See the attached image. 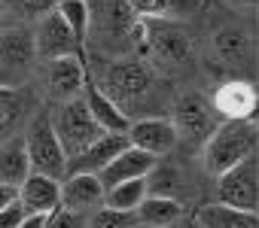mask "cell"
<instances>
[{
	"instance_id": "obj_1",
	"label": "cell",
	"mask_w": 259,
	"mask_h": 228,
	"mask_svg": "<svg viewBox=\"0 0 259 228\" xmlns=\"http://www.w3.org/2000/svg\"><path fill=\"white\" fill-rule=\"evenodd\" d=\"M89 4V37L85 49L95 46L107 58L135 55L141 16L125 0H85Z\"/></svg>"
},
{
	"instance_id": "obj_2",
	"label": "cell",
	"mask_w": 259,
	"mask_h": 228,
	"mask_svg": "<svg viewBox=\"0 0 259 228\" xmlns=\"http://www.w3.org/2000/svg\"><path fill=\"white\" fill-rule=\"evenodd\" d=\"M135 52L150 67L171 70V67H180L192 58V37L171 16H150V19L141 16Z\"/></svg>"
},
{
	"instance_id": "obj_3",
	"label": "cell",
	"mask_w": 259,
	"mask_h": 228,
	"mask_svg": "<svg viewBox=\"0 0 259 228\" xmlns=\"http://www.w3.org/2000/svg\"><path fill=\"white\" fill-rule=\"evenodd\" d=\"M92 76V73H89ZM153 67L138 58V55H119V58H104V67L92 76V82L125 112L135 103H141L150 88H153Z\"/></svg>"
},
{
	"instance_id": "obj_4",
	"label": "cell",
	"mask_w": 259,
	"mask_h": 228,
	"mask_svg": "<svg viewBox=\"0 0 259 228\" xmlns=\"http://www.w3.org/2000/svg\"><path fill=\"white\" fill-rule=\"evenodd\" d=\"M253 152H256V119H220V125L201 143V164L210 177H217Z\"/></svg>"
},
{
	"instance_id": "obj_5",
	"label": "cell",
	"mask_w": 259,
	"mask_h": 228,
	"mask_svg": "<svg viewBox=\"0 0 259 228\" xmlns=\"http://www.w3.org/2000/svg\"><path fill=\"white\" fill-rule=\"evenodd\" d=\"M22 140H25V152H28L31 174H46L52 180H61L67 174V155H64V149L58 143V134L52 128L49 109L34 112V119L28 122Z\"/></svg>"
},
{
	"instance_id": "obj_6",
	"label": "cell",
	"mask_w": 259,
	"mask_h": 228,
	"mask_svg": "<svg viewBox=\"0 0 259 228\" xmlns=\"http://www.w3.org/2000/svg\"><path fill=\"white\" fill-rule=\"evenodd\" d=\"M37 70V52L31 28L16 25L0 31V88L22 91Z\"/></svg>"
},
{
	"instance_id": "obj_7",
	"label": "cell",
	"mask_w": 259,
	"mask_h": 228,
	"mask_svg": "<svg viewBox=\"0 0 259 228\" xmlns=\"http://www.w3.org/2000/svg\"><path fill=\"white\" fill-rule=\"evenodd\" d=\"M49 119H52V128H55L58 143H61V149H64L67 158H73V155L82 152L98 134H104L101 125L92 119V112H89L82 94L73 97V100L55 103V109L49 112Z\"/></svg>"
},
{
	"instance_id": "obj_8",
	"label": "cell",
	"mask_w": 259,
	"mask_h": 228,
	"mask_svg": "<svg viewBox=\"0 0 259 228\" xmlns=\"http://www.w3.org/2000/svg\"><path fill=\"white\" fill-rule=\"evenodd\" d=\"M220 204L238 207V210H256L259 207V167H256V152L232 164L229 170L217 174V189H213Z\"/></svg>"
},
{
	"instance_id": "obj_9",
	"label": "cell",
	"mask_w": 259,
	"mask_h": 228,
	"mask_svg": "<svg viewBox=\"0 0 259 228\" xmlns=\"http://www.w3.org/2000/svg\"><path fill=\"white\" fill-rule=\"evenodd\" d=\"M174 128H177V140L189 143V146H201L210 131L220 125V116L213 112L210 100L189 91V94H180L177 103H174V116H171Z\"/></svg>"
},
{
	"instance_id": "obj_10",
	"label": "cell",
	"mask_w": 259,
	"mask_h": 228,
	"mask_svg": "<svg viewBox=\"0 0 259 228\" xmlns=\"http://www.w3.org/2000/svg\"><path fill=\"white\" fill-rule=\"evenodd\" d=\"M34 52L37 61H52V58H64V55H79L85 58V49L76 43V37L70 34V28L64 25V19L52 10L49 16L34 22Z\"/></svg>"
},
{
	"instance_id": "obj_11",
	"label": "cell",
	"mask_w": 259,
	"mask_h": 228,
	"mask_svg": "<svg viewBox=\"0 0 259 228\" xmlns=\"http://www.w3.org/2000/svg\"><path fill=\"white\" fill-rule=\"evenodd\" d=\"M89 76V61L79 55H64V58H52L46 67V94L52 97V103H64L82 94Z\"/></svg>"
},
{
	"instance_id": "obj_12",
	"label": "cell",
	"mask_w": 259,
	"mask_h": 228,
	"mask_svg": "<svg viewBox=\"0 0 259 228\" xmlns=\"http://www.w3.org/2000/svg\"><path fill=\"white\" fill-rule=\"evenodd\" d=\"M128 143L156 155V158H165L168 152L177 149V128L171 119L165 116H147V119H138V122H128Z\"/></svg>"
},
{
	"instance_id": "obj_13",
	"label": "cell",
	"mask_w": 259,
	"mask_h": 228,
	"mask_svg": "<svg viewBox=\"0 0 259 228\" xmlns=\"http://www.w3.org/2000/svg\"><path fill=\"white\" fill-rule=\"evenodd\" d=\"M58 204L82 216L98 210L104 204V186L98 174H64L58 183Z\"/></svg>"
},
{
	"instance_id": "obj_14",
	"label": "cell",
	"mask_w": 259,
	"mask_h": 228,
	"mask_svg": "<svg viewBox=\"0 0 259 228\" xmlns=\"http://www.w3.org/2000/svg\"><path fill=\"white\" fill-rule=\"evenodd\" d=\"M128 146V134L125 131H104L98 134L82 152H76L73 158H67V174H98L107 161H113L122 149Z\"/></svg>"
},
{
	"instance_id": "obj_15",
	"label": "cell",
	"mask_w": 259,
	"mask_h": 228,
	"mask_svg": "<svg viewBox=\"0 0 259 228\" xmlns=\"http://www.w3.org/2000/svg\"><path fill=\"white\" fill-rule=\"evenodd\" d=\"M210 106L220 119H253L256 112V88L244 79H229L223 82L213 97Z\"/></svg>"
},
{
	"instance_id": "obj_16",
	"label": "cell",
	"mask_w": 259,
	"mask_h": 228,
	"mask_svg": "<svg viewBox=\"0 0 259 228\" xmlns=\"http://www.w3.org/2000/svg\"><path fill=\"white\" fill-rule=\"evenodd\" d=\"M153 164H156V155H150V152H144V149H138V146L128 143V146L113 158V161H107V164L98 170V180H101V186H104V189H110V186L125 183V180L147 177Z\"/></svg>"
},
{
	"instance_id": "obj_17",
	"label": "cell",
	"mask_w": 259,
	"mask_h": 228,
	"mask_svg": "<svg viewBox=\"0 0 259 228\" xmlns=\"http://www.w3.org/2000/svg\"><path fill=\"white\" fill-rule=\"evenodd\" d=\"M210 52L223 67H250L253 40L241 25H226L210 37Z\"/></svg>"
},
{
	"instance_id": "obj_18",
	"label": "cell",
	"mask_w": 259,
	"mask_h": 228,
	"mask_svg": "<svg viewBox=\"0 0 259 228\" xmlns=\"http://www.w3.org/2000/svg\"><path fill=\"white\" fill-rule=\"evenodd\" d=\"M58 183L46 174H28L19 186H16V201L22 204L25 213H40L46 216L49 210L58 207Z\"/></svg>"
},
{
	"instance_id": "obj_19",
	"label": "cell",
	"mask_w": 259,
	"mask_h": 228,
	"mask_svg": "<svg viewBox=\"0 0 259 228\" xmlns=\"http://www.w3.org/2000/svg\"><path fill=\"white\" fill-rule=\"evenodd\" d=\"M82 100H85V106H89V112H92V119L101 125V131H128V119L125 112L92 82V76H85V85H82Z\"/></svg>"
},
{
	"instance_id": "obj_20",
	"label": "cell",
	"mask_w": 259,
	"mask_h": 228,
	"mask_svg": "<svg viewBox=\"0 0 259 228\" xmlns=\"http://www.w3.org/2000/svg\"><path fill=\"white\" fill-rule=\"evenodd\" d=\"M198 228H259V216L256 210H238L229 204H204L195 213Z\"/></svg>"
},
{
	"instance_id": "obj_21",
	"label": "cell",
	"mask_w": 259,
	"mask_h": 228,
	"mask_svg": "<svg viewBox=\"0 0 259 228\" xmlns=\"http://www.w3.org/2000/svg\"><path fill=\"white\" fill-rule=\"evenodd\" d=\"M138 225H150V228H171L183 219V204L180 198H165V195H147L138 210Z\"/></svg>"
},
{
	"instance_id": "obj_22",
	"label": "cell",
	"mask_w": 259,
	"mask_h": 228,
	"mask_svg": "<svg viewBox=\"0 0 259 228\" xmlns=\"http://www.w3.org/2000/svg\"><path fill=\"white\" fill-rule=\"evenodd\" d=\"M28 174H31V167H28V152H25L22 134L4 137L0 140V183L4 186H19Z\"/></svg>"
},
{
	"instance_id": "obj_23",
	"label": "cell",
	"mask_w": 259,
	"mask_h": 228,
	"mask_svg": "<svg viewBox=\"0 0 259 228\" xmlns=\"http://www.w3.org/2000/svg\"><path fill=\"white\" fill-rule=\"evenodd\" d=\"M138 16H192L204 7V0H125Z\"/></svg>"
},
{
	"instance_id": "obj_24",
	"label": "cell",
	"mask_w": 259,
	"mask_h": 228,
	"mask_svg": "<svg viewBox=\"0 0 259 228\" xmlns=\"http://www.w3.org/2000/svg\"><path fill=\"white\" fill-rule=\"evenodd\" d=\"M144 198H147V180L144 177L125 180V183H116V186L104 189V204L116 207V210H138V204Z\"/></svg>"
},
{
	"instance_id": "obj_25",
	"label": "cell",
	"mask_w": 259,
	"mask_h": 228,
	"mask_svg": "<svg viewBox=\"0 0 259 228\" xmlns=\"http://www.w3.org/2000/svg\"><path fill=\"white\" fill-rule=\"evenodd\" d=\"M147 180V195H165V198H177L183 192V174L171 164H156L150 167V174L144 177Z\"/></svg>"
},
{
	"instance_id": "obj_26",
	"label": "cell",
	"mask_w": 259,
	"mask_h": 228,
	"mask_svg": "<svg viewBox=\"0 0 259 228\" xmlns=\"http://www.w3.org/2000/svg\"><path fill=\"white\" fill-rule=\"evenodd\" d=\"M55 13L64 19V25L76 37V43L85 49V37H89V4H85V0H58Z\"/></svg>"
},
{
	"instance_id": "obj_27",
	"label": "cell",
	"mask_w": 259,
	"mask_h": 228,
	"mask_svg": "<svg viewBox=\"0 0 259 228\" xmlns=\"http://www.w3.org/2000/svg\"><path fill=\"white\" fill-rule=\"evenodd\" d=\"M58 7V0H0V10L10 13L22 25H34L37 19L49 16Z\"/></svg>"
},
{
	"instance_id": "obj_28",
	"label": "cell",
	"mask_w": 259,
	"mask_h": 228,
	"mask_svg": "<svg viewBox=\"0 0 259 228\" xmlns=\"http://www.w3.org/2000/svg\"><path fill=\"white\" fill-rule=\"evenodd\" d=\"M85 228H138V216L135 210H116L101 204L85 216Z\"/></svg>"
},
{
	"instance_id": "obj_29",
	"label": "cell",
	"mask_w": 259,
	"mask_h": 228,
	"mask_svg": "<svg viewBox=\"0 0 259 228\" xmlns=\"http://www.w3.org/2000/svg\"><path fill=\"white\" fill-rule=\"evenodd\" d=\"M43 228H85V216L58 204L55 210H49L43 216Z\"/></svg>"
},
{
	"instance_id": "obj_30",
	"label": "cell",
	"mask_w": 259,
	"mask_h": 228,
	"mask_svg": "<svg viewBox=\"0 0 259 228\" xmlns=\"http://www.w3.org/2000/svg\"><path fill=\"white\" fill-rule=\"evenodd\" d=\"M19 112H22L19 91H13V88H0V131H4L10 122H16Z\"/></svg>"
},
{
	"instance_id": "obj_31",
	"label": "cell",
	"mask_w": 259,
	"mask_h": 228,
	"mask_svg": "<svg viewBox=\"0 0 259 228\" xmlns=\"http://www.w3.org/2000/svg\"><path fill=\"white\" fill-rule=\"evenodd\" d=\"M22 219H25V210H22L19 201H13V204H7V207H0V228H16Z\"/></svg>"
},
{
	"instance_id": "obj_32",
	"label": "cell",
	"mask_w": 259,
	"mask_h": 228,
	"mask_svg": "<svg viewBox=\"0 0 259 228\" xmlns=\"http://www.w3.org/2000/svg\"><path fill=\"white\" fill-rule=\"evenodd\" d=\"M16 228H43V216L40 213H25V219Z\"/></svg>"
},
{
	"instance_id": "obj_33",
	"label": "cell",
	"mask_w": 259,
	"mask_h": 228,
	"mask_svg": "<svg viewBox=\"0 0 259 228\" xmlns=\"http://www.w3.org/2000/svg\"><path fill=\"white\" fill-rule=\"evenodd\" d=\"M13 201H16V186H4V183H0V207H7Z\"/></svg>"
},
{
	"instance_id": "obj_34",
	"label": "cell",
	"mask_w": 259,
	"mask_h": 228,
	"mask_svg": "<svg viewBox=\"0 0 259 228\" xmlns=\"http://www.w3.org/2000/svg\"><path fill=\"white\" fill-rule=\"evenodd\" d=\"M223 4L235 10H256V0H223Z\"/></svg>"
},
{
	"instance_id": "obj_35",
	"label": "cell",
	"mask_w": 259,
	"mask_h": 228,
	"mask_svg": "<svg viewBox=\"0 0 259 228\" xmlns=\"http://www.w3.org/2000/svg\"><path fill=\"white\" fill-rule=\"evenodd\" d=\"M0 25H4V10H0Z\"/></svg>"
}]
</instances>
